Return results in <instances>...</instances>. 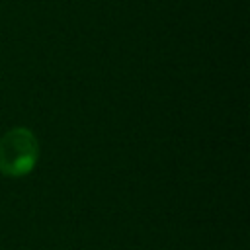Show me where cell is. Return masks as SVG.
<instances>
[{
  "label": "cell",
  "mask_w": 250,
  "mask_h": 250,
  "mask_svg": "<svg viewBox=\"0 0 250 250\" xmlns=\"http://www.w3.org/2000/svg\"><path fill=\"white\" fill-rule=\"evenodd\" d=\"M39 156L35 135L25 127L10 129L0 139V170L6 176H25L33 170Z\"/></svg>",
  "instance_id": "obj_1"
}]
</instances>
